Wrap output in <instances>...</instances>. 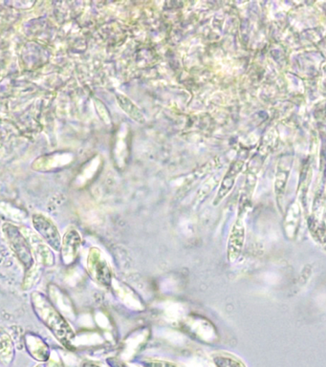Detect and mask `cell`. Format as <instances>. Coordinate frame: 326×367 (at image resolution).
Wrapping results in <instances>:
<instances>
[{"label": "cell", "instance_id": "obj_15", "mask_svg": "<svg viewBox=\"0 0 326 367\" xmlns=\"http://www.w3.org/2000/svg\"><path fill=\"white\" fill-rule=\"evenodd\" d=\"M311 232L316 241L320 243L323 247H326V228L322 226H313Z\"/></svg>", "mask_w": 326, "mask_h": 367}, {"label": "cell", "instance_id": "obj_14", "mask_svg": "<svg viewBox=\"0 0 326 367\" xmlns=\"http://www.w3.org/2000/svg\"><path fill=\"white\" fill-rule=\"evenodd\" d=\"M94 106H95L99 120L103 121L104 126H111L112 120L111 113H109L108 108L104 105V101H102L99 99H95L94 100Z\"/></svg>", "mask_w": 326, "mask_h": 367}, {"label": "cell", "instance_id": "obj_16", "mask_svg": "<svg viewBox=\"0 0 326 367\" xmlns=\"http://www.w3.org/2000/svg\"><path fill=\"white\" fill-rule=\"evenodd\" d=\"M143 367H183L171 361H162V359H146L141 363Z\"/></svg>", "mask_w": 326, "mask_h": 367}, {"label": "cell", "instance_id": "obj_13", "mask_svg": "<svg viewBox=\"0 0 326 367\" xmlns=\"http://www.w3.org/2000/svg\"><path fill=\"white\" fill-rule=\"evenodd\" d=\"M211 361L215 367H247L240 358L227 352L211 355Z\"/></svg>", "mask_w": 326, "mask_h": 367}, {"label": "cell", "instance_id": "obj_18", "mask_svg": "<svg viewBox=\"0 0 326 367\" xmlns=\"http://www.w3.org/2000/svg\"><path fill=\"white\" fill-rule=\"evenodd\" d=\"M54 367H59V366H54Z\"/></svg>", "mask_w": 326, "mask_h": 367}, {"label": "cell", "instance_id": "obj_5", "mask_svg": "<svg viewBox=\"0 0 326 367\" xmlns=\"http://www.w3.org/2000/svg\"><path fill=\"white\" fill-rule=\"evenodd\" d=\"M245 225H244L242 215L238 213L235 224L231 228L229 235L227 243V257L230 262H235L242 252L244 243H245Z\"/></svg>", "mask_w": 326, "mask_h": 367}, {"label": "cell", "instance_id": "obj_6", "mask_svg": "<svg viewBox=\"0 0 326 367\" xmlns=\"http://www.w3.org/2000/svg\"><path fill=\"white\" fill-rule=\"evenodd\" d=\"M242 168V161H235V162L231 163L225 176H224L222 181H221L220 186H219L218 193H216L215 199H213V206L220 204L228 197L229 193L233 190L236 179H238V175H240Z\"/></svg>", "mask_w": 326, "mask_h": 367}, {"label": "cell", "instance_id": "obj_12", "mask_svg": "<svg viewBox=\"0 0 326 367\" xmlns=\"http://www.w3.org/2000/svg\"><path fill=\"white\" fill-rule=\"evenodd\" d=\"M15 356V346L11 337L6 332L0 331V363L4 366L12 364Z\"/></svg>", "mask_w": 326, "mask_h": 367}, {"label": "cell", "instance_id": "obj_17", "mask_svg": "<svg viewBox=\"0 0 326 367\" xmlns=\"http://www.w3.org/2000/svg\"><path fill=\"white\" fill-rule=\"evenodd\" d=\"M36 367H46L44 366V364H39V366H37Z\"/></svg>", "mask_w": 326, "mask_h": 367}, {"label": "cell", "instance_id": "obj_1", "mask_svg": "<svg viewBox=\"0 0 326 367\" xmlns=\"http://www.w3.org/2000/svg\"><path fill=\"white\" fill-rule=\"evenodd\" d=\"M32 301L39 319L53 332L56 338L64 346H70L71 341L74 339V332L66 319L54 308L53 305L39 292L32 295Z\"/></svg>", "mask_w": 326, "mask_h": 367}, {"label": "cell", "instance_id": "obj_9", "mask_svg": "<svg viewBox=\"0 0 326 367\" xmlns=\"http://www.w3.org/2000/svg\"><path fill=\"white\" fill-rule=\"evenodd\" d=\"M116 101L122 110L124 111L129 118L133 119L137 123L145 125L146 118L145 114L142 112L139 106L136 105L129 97L123 93L116 94Z\"/></svg>", "mask_w": 326, "mask_h": 367}, {"label": "cell", "instance_id": "obj_4", "mask_svg": "<svg viewBox=\"0 0 326 367\" xmlns=\"http://www.w3.org/2000/svg\"><path fill=\"white\" fill-rule=\"evenodd\" d=\"M33 224L35 229L48 243L50 247L53 248L55 250H61V235L58 228L50 218L44 217L41 213H36L33 215Z\"/></svg>", "mask_w": 326, "mask_h": 367}, {"label": "cell", "instance_id": "obj_2", "mask_svg": "<svg viewBox=\"0 0 326 367\" xmlns=\"http://www.w3.org/2000/svg\"><path fill=\"white\" fill-rule=\"evenodd\" d=\"M5 235L8 240L10 247L14 250L15 254L24 265L25 269H32L33 265V255H32L31 246L28 240L26 239L23 232L11 224H5L3 227Z\"/></svg>", "mask_w": 326, "mask_h": 367}, {"label": "cell", "instance_id": "obj_10", "mask_svg": "<svg viewBox=\"0 0 326 367\" xmlns=\"http://www.w3.org/2000/svg\"><path fill=\"white\" fill-rule=\"evenodd\" d=\"M26 234L29 235H25L26 239L28 240L31 249L33 250L34 254L36 255L37 259H39V261L42 263L44 265H50L54 264V255H52L51 250L46 246L44 242L39 240V238L37 237L36 235L31 234L30 230H27Z\"/></svg>", "mask_w": 326, "mask_h": 367}, {"label": "cell", "instance_id": "obj_7", "mask_svg": "<svg viewBox=\"0 0 326 367\" xmlns=\"http://www.w3.org/2000/svg\"><path fill=\"white\" fill-rule=\"evenodd\" d=\"M129 148V130L126 123H122L119 130H117L113 146L114 162L119 167L126 165L128 162Z\"/></svg>", "mask_w": 326, "mask_h": 367}, {"label": "cell", "instance_id": "obj_11", "mask_svg": "<svg viewBox=\"0 0 326 367\" xmlns=\"http://www.w3.org/2000/svg\"><path fill=\"white\" fill-rule=\"evenodd\" d=\"M26 346L28 348L29 353L34 357L37 361H48L50 353L48 346L46 342L42 341L41 339L36 336L28 335L26 336Z\"/></svg>", "mask_w": 326, "mask_h": 367}, {"label": "cell", "instance_id": "obj_3", "mask_svg": "<svg viewBox=\"0 0 326 367\" xmlns=\"http://www.w3.org/2000/svg\"><path fill=\"white\" fill-rule=\"evenodd\" d=\"M87 267L91 277L103 286H109L112 281L111 267L102 255L101 250L92 248L87 259Z\"/></svg>", "mask_w": 326, "mask_h": 367}, {"label": "cell", "instance_id": "obj_8", "mask_svg": "<svg viewBox=\"0 0 326 367\" xmlns=\"http://www.w3.org/2000/svg\"><path fill=\"white\" fill-rule=\"evenodd\" d=\"M82 237L75 229L67 230L61 243L62 259L66 264H70L78 255L79 248H81Z\"/></svg>", "mask_w": 326, "mask_h": 367}]
</instances>
